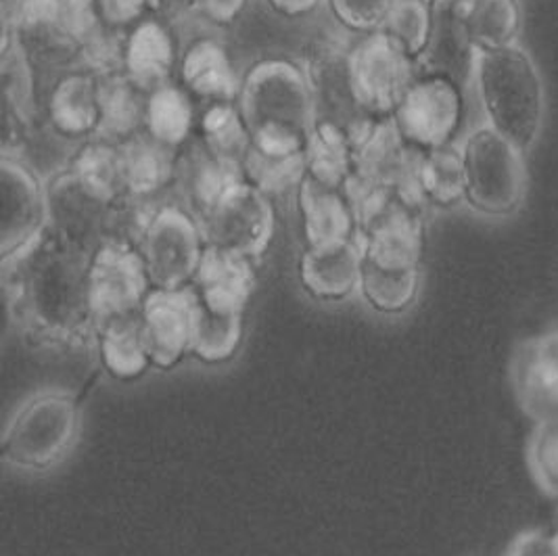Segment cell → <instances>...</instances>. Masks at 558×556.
I'll return each instance as SVG.
<instances>
[{"label": "cell", "instance_id": "836d02e7", "mask_svg": "<svg viewBox=\"0 0 558 556\" xmlns=\"http://www.w3.org/2000/svg\"><path fill=\"white\" fill-rule=\"evenodd\" d=\"M433 20L435 0H393L379 32L402 49L416 68V61L429 45Z\"/></svg>", "mask_w": 558, "mask_h": 556}, {"label": "cell", "instance_id": "60d3db41", "mask_svg": "<svg viewBox=\"0 0 558 556\" xmlns=\"http://www.w3.org/2000/svg\"><path fill=\"white\" fill-rule=\"evenodd\" d=\"M272 11H277L279 15L284 17H300L307 15L310 11H314L318 7L320 0H266Z\"/></svg>", "mask_w": 558, "mask_h": 556}, {"label": "cell", "instance_id": "d6a6232c", "mask_svg": "<svg viewBox=\"0 0 558 556\" xmlns=\"http://www.w3.org/2000/svg\"><path fill=\"white\" fill-rule=\"evenodd\" d=\"M245 333V314L216 312L197 304L191 355L204 364L229 362L239 352Z\"/></svg>", "mask_w": 558, "mask_h": 556}, {"label": "cell", "instance_id": "3957f363", "mask_svg": "<svg viewBox=\"0 0 558 556\" xmlns=\"http://www.w3.org/2000/svg\"><path fill=\"white\" fill-rule=\"evenodd\" d=\"M475 80L487 126L519 152L532 149L544 118V88L532 57L519 47L480 52Z\"/></svg>", "mask_w": 558, "mask_h": 556}, {"label": "cell", "instance_id": "9a60e30c", "mask_svg": "<svg viewBox=\"0 0 558 556\" xmlns=\"http://www.w3.org/2000/svg\"><path fill=\"white\" fill-rule=\"evenodd\" d=\"M300 65L310 86L316 122L352 130L364 120L350 76V49L330 40H316L305 47Z\"/></svg>", "mask_w": 558, "mask_h": 556}, {"label": "cell", "instance_id": "ab89813d", "mask_svg": "<svg viewBox=\"0 0 558 556\" xmlns=\"http://www.w3.org/2000/svg\"><path fill=\"white\" fill-rule=\"evenodd\" d=\"M247 7V0H195V13L214 26H229Z\"/></svg>", "mask_w": 558, "mask_h": 556}, {"label": "cell", "instance_id": "83f0119b", "mask_svg": "<svg viewBox=\"0 0 558 556\" xmlns=\"http://www.w3.org/2000/svg\"><path fill=\"white\" fill-rule=\"evenodd\" d=\"M421 285V268L391 266L362 255L357 293L371 310L396 316L414 304Z\"/></svg>", "mask_w": 558, "mask_h": 556}, {"label": "cell", "instance_id": "9c48e42d", "mask_svg": "<svg viewBox=\"0 0 558 556\" xmlns=\"http://www.w3.org/2000/svg\"><path fill=\"white\" fill-rule=\"evenodd\" d=\"M391 120L416 152L450 147L464 124V86L452 77L416 74Z\"/></svg>", "mask_w": 558, "mask_h": 556}, {"label": "cell", "instance_id": "f1b7e54d", "mask_svg": "<svg viewBox=\"0 0 558 556\" xmlns=\"http://www.w3.org/2000/svg\"><path fill=\"white\" fill-rule=\"evenodd\" d=\"M195 101L178 82L147 95L143 132L155 143L178 152L197 132Z\"/></svg>", "mask_w": 558, "mask_h": 556}, {"label": "cell", "instance_id": "f546056e", "mask_svg": "<svg viewBox=\"0 0 558 556\" xmlns=\"http://www.w3.org/2000/svg\"><path fill=\"white\" fill-rule=\"evenodd\" d=\"M460 11L464 32L477 55L514 47L521 32L519 0H466L460 2Z\"/></svg>", "mask_w": 558, "mask_h": 556}, {"label": "cell", "instance_id": "5bb4252c", "mask_svg": "<svg viewBox=\"0 0 558 556\" xmlns=\"http://www.w3.org/2000/svg\"><path fill=\"white\" fill-rule=\"evenodd\" d=\"M2 186V234L0 257L13 259L27 250L47 228V189L38 174L20 157H4L0 161Z\"/></svg>", "mask_w": 558, "mask_h": 556}, {"label": "cell", "instance_id": "7c38bea8", "mask_svg": "<svg viewBox=\"0 0 558 556\" xmlns=\"http://www.w3.org/2000/svg\"><path fill=\"white\" fill-rule=\"evenodd\" d=\"M350 76L362 116L391 120L416 77V68L402 49L377 29L350 47Z\"/></svg>", "mask_w": 558, "mask_h": 556}, {"label": "cell", "instance_id": "ba28073f", "mask_svg": "<svg viewBox=\"0 0 558 556\" xmlns=\"http://www.w3.org/2000/svg\"><path fill=\"white\" fill-rule=\"evenodd\" d=\"M354 147V177L348 186L387 191L410 202H423L416 184L421 152L412 149L393 120L364 118L350 130Z\"/></svg>", "mask_w": 558, "mask_h": 556}, {"label": "cell", "instance_id": "1f68e13d", "mask_svg": "<svg viewBox=\"0 0 558 556\" xmlns=\"http://www.w3.org/2000/svg\"><path fill=\"white\" fill-rule=\"evenodd\" d=\"M416 184L423 202L437 207H457L464 202L462 153L454 145L421 153Z\"/></svg>", "mask_w": 558, "mask_h": 556}, {"label": "cell", "instance_id": "8fae6325", "mask_svg": "<svg viewBox=\"0 0 558 556\" xmlns=\"http://www.w3.org/2000/svg\"><path fill=\"white\" fill-rule=\"evenodd\" d=\"M207 247L247 259L264 255L275 237L272 197L241 180L199 218Z\"/></svg>", "mask_w": 558, "mask_h": 556}, {"label": "cell", "instance_id": "4316f807", "mask_svg": "<svg viewBox=\"0 0 558 556\" xmlns=\"http://www.w3.org/2000/svg\"><path fill=\"white\" fill-rule=\"evenodd\" d=\"M95 346L102 371L118 380L141 379L151 366L141 312L105 323L95 329Z\"/></svg>", "mask_w": 558, "mask_h": 556}, {"label": "cell", "instance_id": "8d00e7d4", "mask_svg": "<svg viewBox=\"0 0 558 556\" xmlns=\"http://www.w3.org/2000/svg\"><path fill=\"white\" fill-rule=\"evenodd\" d=\"M128 32L111 29L99 24L97 29L84 43L80 65L82 70L105 76L122 72L124 68V52H126Z\"/></svg>", "mask_w": 558, "mask_h": 556}, {"label": "cell", "instance_id": "d590c367", "mask_svg": "<svg viewBox=\"0 0 558 556\" xmlns=\"http://www.w3.org/2000/svg\"><path fill=\"white\" fill-rule=\"evenodd\" d=\"M197 136L222 159L239 164L252 147L250 132L243 124L234 102H218L204 107L197 120Z\"/></svg>", "mask_w": 558, "mask_h": 556}, {"label": "cell", "instance_id": "277c9868", "mask_svg": "<svg viewBox=\"0 0 558 556\" xmlns=\"http://www.w3.org/2000/svg\"><path fill=\"white\" fill-rule=\"evenodd\" d=\"M2 26L15 34L34 68L74 70L99 17L95 0H20Z\"/></svg>", "mask_w": 558, "mask_h": 556}, {"label": "cell", "instance_id": "8992f818", "mask_svg": "<svg viewBox=\"0 0 558 556\" xmlns=\"http://www.w3.org/2000/svg\"><path fill=\"white\" fill-rule=\"evenodd\" d=\"M464 202L477 214L505 218L514 214L525 195L521 152L489 126L471 132L462 145Z\"/></svg>", "mask_w": 558, "mask_h": 556}, {"label": "cell", "instance_id": "7402d4cb", "mask_svg": "<svg viewBox=\"0 0 558 556\" xmlns=\"http://www.w3.org/2000/svg\"><path fill=\"white\" fill-rule=\"evenodd\" d=\"M191 287L207 310L245 314L255 289L254 259L207 247Z\"/></svg>", "mask_w": 558, "mask_h": 556}, {"label": "cell", "instance_id": "e575fe53", "mask_svg": "<svg viewBox=\"0 0 558 556\" xmlns=\"http://www.w3.org/2000/svg\"><path fill=\"white\" fill-rule=\"evenodd\" d=\"M241 172L245 182H250L268 197L287 193L291 189L298 191L307 177L305 152L272 155L252 145L241 161Z\"/></svg>", "mask_w": 558, "mask_h": 556}, {"label": "cell", "instance_id": "74e56055", "mask_svg": "<svg viewBox=\"0 0 558 556\" xmlns=\"http://www.w3.org/2000/svg\"><path fill=\"white\" fill-rule=\"evenodd\" d=\"M95 9L102 26L130 32L161 15V0H95Z\"/></svg>", "mask_w": 558, "mask_h": 556}, {"label": "cell", "instance_id": "7a4b0ae2", "mask_svg": "<svg viewBox=\"0 0 558 556\" xmlns=\"http://www.w3.org/2000/svg\"><path fill=\"white\" fill-rule=\"evenodd\" d=\"M234 105L257 149L272 155L305 152L316 116L300 63L289 59L257 61L241 77Z\"/></svg>", "mask_w": 558, "mask_h": 556}, {"label": "cell", "instance_id": "d6986e66", "mask_svg": "<svg viewBox=\"0 0 558 556\" xmlns=\"http://www.w3.org/2000/svg\"><path fill=\"white\" fill-rule=\"evenodd\" d=\"M298 216L304 247L357 239V216L345 189L325 186L305 177L298 189Z\"/></svg>", "mask_w": 558, "mask_h": 556}, {"label": "cell", "instance_id": "4dcf8cb0", "mask_svg": "<svg viewBox=\"0 0 558 556\" xmlns=\"http://www.w3.org/2000/svg\"><path fill=\"white\" fill-rule=\"evenodd\" d=\"M307 178L332 186L345 189L354 177V147L350 130L332 122H316L305 147Z\"/></svg>", "mask_w": 558, "mask_h": 556}, {"label": "cell", "instance_id": "6da1fadb", "mask_svg": "<svg viewBox=\"0 0 558 556\" xmlns=\"http://www.w3.org/2000/svg\"><path fill=\"white\" fill-rule=\"evenodd\" d=\"M90 257L47 228L27 250L2 262L9 310L34 341L68 348L95 343Z\"/></svg>", "mask_w": 558, "mask_h": 556}, {"label": "cell", "instance_id": "30bf717a", "mask_svg": "<svg viewBox=\"0 0 558 556\" xmlns=\"http://www.w3.org/2000/svg\"><path fill=\"white\" fill-rule=\"evenodd\" d=\"M49 230L84 252L95 253L113 241L116 211L122 197H111L65 168L47 182Z\"/></svg>", "mask_w": 558, "mask_h": 556}, {"label": "cell", "instance_id": "ffe728a7", "mask_svg": "<svg viewBox=\"0 0 558 556\" xmlns=\"http://www.w3.org/2000/svg\"><path fill=\"white\" fill-rule=\"evenodd\" d=\"M178 61L177 40L166 17L157 15L128 32L122 72L143 95L170 84Z\"/></svg>", "mask_w": 558, "mask_h": 556}, {"label": "cell", "instance_id": "b9f144b4", "mask_svg": "<svg viewBox=\"0 0 558 556\" xmlns=\"http://www.w3.org/2000/svg\"><path fill=\"white\" fill-rule=\"evenodd\" d=\"M457 2H466V0H457Z\"/></svg>", "mask_w": 558, "mask_h": 556}, {"label": "cell", "instance_id": "ac0fdd59", "mask_svg": "<svg viewBox=\"0 0 558 556\" xmlns=\"http://www.w3.org/2000/svg\"><path fill=\"white\" fill-rule=\"evenodd\" d=\"M45 118L52 134L65 141H90L99 128L97 76L74 68L52 82L45 101Z\"/></svg>", "mask_w": 558, "mask_h": 556}, {"label": "cell", "instance_id": "44dd1931", "mask_svg": "<svg viewBox=\"0 0 558 556\" xmlns=\"http://www.w3.org/2000/svg\"><path fill=\"white\" fill-rule=\"evenodd\" d=\"M362 250L357 239L304 247L300 257V282L316 302H345L360 285Z\"/></svg>", "mask_w": 558, "mask_h": 556}, {"label": "cell", "instance_id": "52a82bcc", "mask_svg": "<svg viewBox=\"0 0 558 556\" xmlns=\"http://www.w3.org/2000/svg\"><path fill=\"white\" fill-rule=\"evenodd\" d=\"M136 250L151 289L177 291L193 285L207 243L199 220L172 202L155 207Z\"/></svg>", "mask_w": 558, "mask_h": 556}, {"label": "cell", "instance_id": "e0dca14e", "mask_svg": "<svg viewBox=\"0 0 558 556\" xmlns=\"http://www.w3.org/2000/svg\"><path fill=\"white\" fill-rule=\"evenodd\" d=\"M241 180H245L241 166L216 155L195 132L174 155L170 191L178 205L199 220Z\"/></svg>", "mask_w": 558, "mask_h": 556}, {"label": "cell", "instance_id": "d4e9b609", "mask_svg": "<svg viewBox=\"0 0 558 556\" xmlns=\"http://www.w3.org/2000/svg\"><path fill=\"white\" fill-rule=\"evenodd\" d=\"M174 155L177 152L155 143L145 132L118 145L122 195L153 203L163 191H170Z\"/></svg>", "mask_w": 558, "mask_h": 556}, {"label": "cell", "instance_id": "484cf974", "mask_svg": "<svg viewBox=\"0 0 558 556\" xmlns=\"http://www.w3.org/2000/svg\"><path fill=\"white\" fill-rule=\"evenodd\" d=\"M99 86V128L95 138L122 145L143 132L147 95H143L124 72L97 76Z\"/></svg>", "mask_w": 558, "mask_h": 556}, {"label": "cell", "instance_id": "603a6c76", "mask_svg": "<svg viewBox=\"0 0 558 556\" xmlns=\"http://www.w3.org/2000/svg\"><path fill=\"white\" fill-rule=\"evenodd\" d=\"M475 63L477 51L464 32L460 2L435 0L432 38L416 61V74L452 77L464 86L469 77L475 76Z\"/></svg>", "mask_w": 558, "mask_h": 556}, {"label": "cell", "instance_id": "f35d334b", "mask_svg": "<svg viewBox=\"0 0 558 556\" xmlns=\"http://www.w3.org/2000/svg\"><path fill=\"white\" fill-rule=\"evenodd\" d=\"M393 0H329L332 17L357 34H371L381 27Z\"/></svg>", "mask_w": 558, "mask_h": 556}, {"label": "cell", "instance_id": "4fadbf2b", "mask_svg": "<svg viewBox=\"0 0 558 556\" xmlns=\"http://www.w3.org/2000/svg\"><path fill=\"white\" fill-rule=\"evenodd\" d=\"M151 282L138 250L126 243H105L90 257L88 305L93 329L138 314Z\"/></svg>", "mask_w": 558, "mask_h": 556}, {"label": "cell", "instance_id": "2e32d148", "mask_svg": "<svg viewBox=\"0 0 558 556\" xmlns=\"http://www.w3.org/2000/svg\"><path fill=\"white\" fill-rule=\"evenodd\" d=\"M195 316L197 298L193 287L151 289L141 310V323L153 368L170 371L184 355H191Z\"/></svg>", "mask_w": 558, "mask_h": 556}, {"label": "cell", "instance_id": "cb8c5ba5", "mask_svg": "<svg viewBox=\"0 0 558 556\" xmlns=\"http://www.w3.org/2000/svg\"><path fill=\"white\" fill-rule=\"evenodd\" d=\"M178 84L193 101L202 102L204 107L234 102L241 88L229 52L211 38L191 43L180 55Z\"/></svg>", "mask_w": 558, "mask_h": 556}, {"label": "cell", "instance_id": "5b68a950", "mask_svg": "<svg viewBox=\"0 0 558 556\" xmlns=\"http://www.w3.org/2000/svg\"><path fill=\"white\" fill-rule=\"evenodd\" d=\"M80 406L65 391H43L20 406L2 435V458L22 471H47L76 444Z\"/></svg>", "mask_w": 558, "mask_h": 556}]
</instances>
